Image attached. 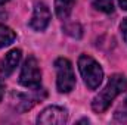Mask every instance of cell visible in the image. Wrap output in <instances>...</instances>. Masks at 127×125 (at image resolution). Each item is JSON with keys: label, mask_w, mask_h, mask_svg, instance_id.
I'll return each mask as SVG.
<instances>
[{"label": "cell", "mask_w": 127, "mask_h": 125, "mask_svg": "<svg viewBox=\"0 0 127 125\" xmlns=\"http://www.w3.org/2000/svg\"><path fill=\"white\" fill-rule=\"evenodd\" d=\"M127 90V78L121 74H114L111 75V78L108 80L105 88L96 96L92 102V109L96 113H102L105 112L111 103L114 102V99L121 93H124Z\"/></svg>", "instance_id": "1"}, {"label": "cell", "mask_w": 127, "mask_h": 125, "mask_svg": "<svg viewBox=\"0 0 127 125\" xmlns=\"http://www.w3.org/2000/svg\"><path fill=\"white\" fill-rule=\"evenodd\" d=\"M78 69H80V74H81L86 85L90 90H96L100 85V83L103 80V71L93 58H90L87 55H81L78 58Z\"/></svg>", "instance_id": "2"}, {"label": "cell", "mask_w": 127, "mask_h": 125, "mask_svg": "<svg viewBox=\"0 0 127 125\" xmlns=\"http://www.w3.org/2000/svg\"><path fill=\"white\" fill-rule=\"evenodd\" d=\"M55 68H56V87L59 93H71L75 87V75H74V69L72 65L68 59L59 58L55 61Z\"/></svg>", "instance_id": "3"}, {"label": "cell", "mask_w": 127, "mask_h": 125, "mask_svg": "<svg viewBox=\"0 0 127 125\" xmlns=\"http://www.w3.org/2000/svg\"><path fill=\"white\" fill-rule=\"evenodd\" d=\"M19 83L21 85L27 88H38L41 84V71L38 62L34 56H28L27 61L22 65L21 75H19Z\"/></svg>", "instance_id": "4"}, {"label": "cell", "mask_w": 127, "mask_h": 125, "mask_svg": "<svg viewBox=\"0 0 127 125\" xmlns=\"http://www.w3.org/2000/svg\"><path fill=\"white\" fill-rule=\"evenodd\" d=\"M68 121V112L61 106H49L37 116V124L41 125H62Z\"/></svg>", "instance_id": "5"}, {"label": "cell", "mask_w": 127, "mask_h": 125, "mask_svg": "<svg viewBox=\"0 0 127 125\" xmlns=\"http://www.w3.org/2000/svg\"><path fill=\"white\" fill-rule=\"evenodd\" d=\"M52 19V13L49 7L43 1H35L34 3V12H32L30 27L34 31H44Z\"/></svg>", "instance_id": "6"}, {"label": "cell", "mask_w": 127, "mask_h": 125, "mask_svg": "<svg viewBox=\"0 0 127 125\" xmlns=\"http://www.w3.org/2000/svg\"><path fill=\"white\" fill-rule=\"evenodd\" d=\"M21 58H22V52L19 49H13L4 55V58L0 62V74L3 78H7L12 75V72L21 62Z\"/></svg>", "instance_id": "7"}, {"label": "cell", "mask_w": 127, "mask_h": 125, "mask_svg": "<svg viewBox=\"0 0 127 125\" xmlns=\"http://www.w3.org/2000/svg\"><path fill=\"white\" fill-rule=\"evenodd\" d=\"M74 4H75V0H55V10L58 18L62 21L66 19L72 12Z\"/></svg>", "instance_id": "8"}, {"label": "cell", "mask_w": 127, "mask_h": 125, "mask_svg": "<svg viewBox=\"0 0 127 125\" xmlns=\"http://www.w3.org/2000/svg\"><path fill=\"white\" fill-rule=\"evenodd\" d=\"M16 40V34L6 25H0V49L12 44Z\"/></svg>", "instance_id": "9"}, {"label": "cell", "mask_w": 127, "mask_h": 125, "mask_svg": "<svg viewBox=\"0 0 127 125\" xmlns=\"http://www.w3.org/2000/svg\"><path fill=\"white\" fill-rule=\"evenodd\" d=\"M93 7L103 13L114 12V0H93Z\"/></svg>", "instance_id": "10"}, {"label": "cell", "mask_w": 127, "mask_h": 125, "mask_svg": "<svg viewBox=\"0 0 127 125\" xmlns=\"http://www.w3.org/2000/svg\"><path fill=\"white\" fill-rule=\"evenodd\" d=\"M65 32L66 34H69V35H72V37H80L81 35V28H80V25L78 24H72V25H65Z\"/></svg>", "instance_id": "11"}, {"label": "cell", "mask_w": 127, "mask_h": 125, "mask_svg": "<svg viewBox=\"0 0 127 125\" xmlns=\"http://www.w3.org/2000/svg\"><path fill=\"white\" fill-rule=\"evenodd\" d=\"M115 116L117 118H120V116H123L121 119H124V116H127V97H126V100L123 102V104H121V107L115 112Z\"/></svg>", "instance_id": "12"}, {"label": "cell", "mask_w": 127, "mask_h": 125, "mask_svg": "<svg viewBox=\"0 0 127 125\" xmlns=\"http://www.w3.org/2000/svg\"><path fill=\"white\" fill-rule=\"evenodd\" d=\"M120 30H121V34H123V38H124V41L127 43V18L121 22V25H120Z\"/></svg>", "instance_id": "13"}, {"label": "cell", "mask_w": 127, "mask_h": 125, "mask_svg": "<svg viewBox=\"0 0 127 125\" xmlns=\"http://www.w3.org/2000/svg\"><path fill=\"white\" fill-rule=\"evenodd\" d=\"M118 3H120L121 9H124V10H127V0H118Z\"/></svg>", "instance_id": "14"}, {"label": "cell", "mask_w": 127, "mask_h": 125, "mask_svg": "<svg viewBox=\"0 0 127 125\" xmlns=\"http://www.w3.org/2000/svg\"><path fill=\"white\" fill-rule=\"evenodd\" d=\"M6 16H7V13L4 12V9H1V7H0V19H4Z\"/></svg>", "instance_id": "15"}, {"label": "cell", "mask_w": 127, "mask_h": 125, "mask_svg": "<svg viewBox=\"0 0 127 125\" xmlns=\"http://www.w3.org/2000/svg\"><path fill=\"white\" fill-rule=\"evenodd\" d=\"M3 99V87H1V83H0V102Z\"/></svg>", "instance_id": "16"}, {"label": "cell", "mask_w": 127, "mask_h": 125, "mask_svg": "<svg viewBox=\"0 0 127 125\" xmlns=\"http://www.w3.org/2000/svg\"><path fill=\"white\" fill-rule=\"evenodd\" d=\"M7 0H0V4H3V3H6Z\"/></svg>", "instance_id": "17"}]
</instances>
